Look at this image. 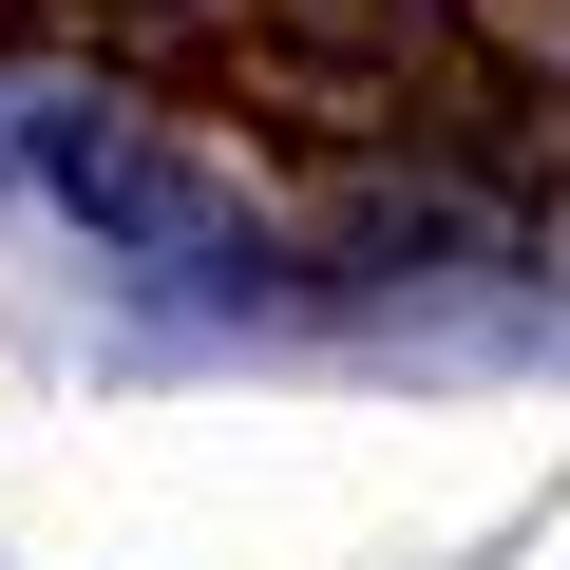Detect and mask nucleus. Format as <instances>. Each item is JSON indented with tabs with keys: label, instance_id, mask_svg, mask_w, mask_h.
<instances>
[{
	"label": "nucleus",
	"instance_id": "nucleus-2",
	"mask_svg": "<svg viewBox=\"0 0 570 570\" xmlns=\"http://www.w3.org/2000/svg\"><path fill=\"white\" fill-rule=\"evenodd\" d=\"M456 58V0H247V77L285 115H400Z\"/></svg>",
	"mask_w": 570,
	"mask_h": 570
},
{
	"label": "nucleus",
	"instance_id": "nucleus-1",
	"mask_svg": "<svg viewBox=\"0 0 570 570\" xmlns=\"http://www.w3.org/2000/svg\"><path fill=\"white\" fill-rule=\"evenodd\" d=\"M20 190H39L96 266H153V285H228V266H247L228 171L171 153V134L115 115V96H20Z\"/></svg>",
	"mask_w": 570,
	"mask_h": 570
}]
</instances>
